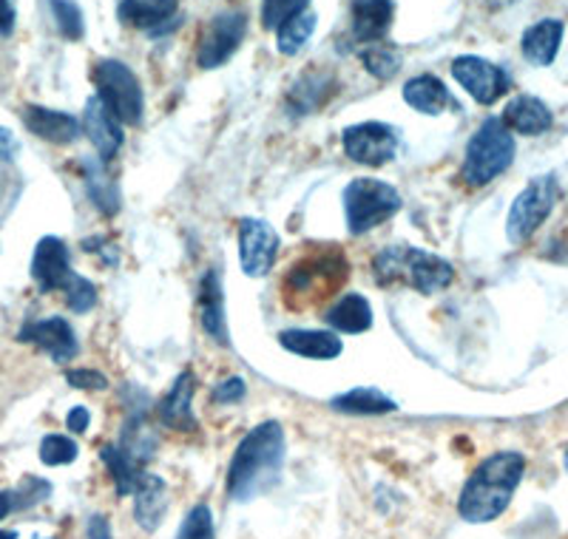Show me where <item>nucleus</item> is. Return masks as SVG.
<instances>
[{
  "label": "nucleus",
  "mask_w": 568,
  "mask_h": 539,
  "mask_svg": "<svg viewBox=\"0 0 568 539\" xmlns=\"http://www.w3.org/2000/svg\"><path fill=\"white\" fill-rule=\"evenodd\" d=\"M49 491H52V486H49L45 480H38V477H27V480H23V486H20L18 508L38 506L40 500H45V497H49Z\"/></svg>",
  "instance_id": "4c0bfd02"
},
{
  "label": "nucleus",
  "mask_w": 568,
  "mask_h": 539,
  "mask_svg": "<svg viewBox=\"0 0 568 539\" xmlns=\"http://www.w3.org/2000/svg\"><path fill=\"white\" fill-rule=\"evenodd\" d=\"M404 100L415 111H420V114L438 116L449 105V91L433 74H420V78H413L404 85Z\"/></svg>",
  "instance_id": "a878e982"
},
{
  "label": "nucleus",
  "mask_w": 568,
  "mask_h": 539,
  "mask_svg": "<svg viewBox=\"0 0 568 539\" xmlns=\"http://www.w3.org/2000/svg\"><path fill=\"white\" fill-rule=\"evenodd\" d=\"M562 469H566V475H568V446H566V451H562Z\"/></svg>",
  "instance_id": "09e8293b"
},
{
  "label": "nucleus",
  "mask_w": 568,
  "mask_h": 539,
  "mask_svg": "<svg viewBox=\"0 0 568 539\" xmlns=\"http://www.w3.org/2000/svg\"><path fill=\"white\" fill-rule=\"evenodd\" d=\"M327 324L338 333H347V335H358V333H367L373 327V307L364 296L358 293H347V296L338 298L333 307L327 309Z\"/></svg>",
  "instance_id": "b1692460"
},
{
  "label": "nucleus",
  "mask_w": 568,
  "mask_h": 539,
  "mask_svg": "<svg viewBox=\"0 0 568 539\" xmlns=\"http://www.w3.org/2000/svg\"><path fill=\"white\" fill-rule=\"evenodd\" d=\"M20 340H29L34 347L43 349L45 355H52L58 364H65L78 355V338H74V329L69 327L65 318H45V322L29 324Z\"/></svg>",
  "instance_id": "2eb2a0df"
},
{
  "label": "nucleus",
  "mask_w": 568,
  "mask_h": 539,
  "mask_svg": "<svg viewBox=\"0 0 568 539\" xmlns=\"http://www.w3.org/2000/svg\"><path fill=\"white\" fill-rule=\"evenodd\" d=\"M40 460L45 466H65V462L78 460V444L65 435H49L40 444Z\"/></svg>",
  "instance_id": "72a5a7b5"
},
{
  "label": "nucleus",
  "mask_w": 568,
  "mask_h": 539,
  "mask_svg": "<svg viewBox=\"0 0 568 539\" xmlns=\"http://www.w3.org/2000/svg\"><path fill=\"white\" fill-rule=\"evenodd\" d=\"M23 122L34 136L45 142H54V145H65V142H74L80 134V122L71 114L52 109H40V105H27L23 111Z\"/></svg>",
  "instance_id": "412c9836"
},
{
  "label": "nucleus",
  "mask_w": 568,
  "mask_h": 539,
  "mask_svg": "<svg viewBox=\"0 0 568 539\" xmlns=\"http://www.w3.org/2000/svg\"><path fill=\"white\" fill-rule=\"evenodd\" d=\"M284 466V429L276 420L258 424L247 431L233 451L227 469V497L247 502L262 497L278 482Z\"/></svg>",
  "instance_id": "f257e3e1"
},
{
  "label": "nucleus",
  "mask_w": 568,
  "mask_h": 539,
  "mask_svg": "<svg viewBox=\"0 0 568 539\" xmlns=\"http://www.w3.org/2000/svg\"><path fill=\"white\" fill-rule=\"evenodd\" d=\"M85 533H89V539H111L109 517H103V513H98V517H91L89 528H85Z\"/></svg>",
  "instance_id": "a19ab883"
},
{
  "label": "nucleus",
  "mask_w": 568,
  "mask_h": 539,
  "mask_svg": "<svg viewBox=\"0 0 568 539\" xmlns=\"http://www.w3.org/2000/svg\"><path fill=\"white\" fill-rule=\"evenodd\" d=\"M194 373H182L180 378L174 380L171 391L162 398L160 404V420L169 429L174 431H194L196 429V420H194Z\"/></svg>",
  "instance_id": "a211bd4d"
},
{
  "label": "nucleus",
  "mask_w": 568,
  "mask_h": 539,
  "mask_svg": "<svg viewBox=\"0 0 568 539\" xmlns=\"http://www.w3.org/2000/svg\"><path fill=\"white\" fill-rule=\"evenodd\" d=\"M344 154L358 165H387L398 154V131L387 122H358L349 125L342 136Z\"/></svg>",
  "instance_id": "1a4fd4ad"
},
{
  "label": "nucleus",
  "mask_w": 568,
  "mask_h": 539,
  "mask_svg": "<svg viewBox=\"0 0 568 539\" xmlns=\"http://www.w3.org/2000/svg\"><path fill=\"white\" fill-rule=\"evenodd\" d=\"M557 196H560V187H557L555 176H537L517 193V200L509 207V218H506L509 242H529L540 231L542 222L549 218V213L555 211Z\"/></svg>",
  "instance_id": "6e6552de"
},
{
  "label": "nucleus",
  "mask_w": 568,
  "mask_h": 539,
  "mask_svg": "<svg viewBox=\"0 0 568 539\" xmlns=\"http://www.w3.org/2000/svg\"><path fill=\"white\" fill-rule=\"evenodd\" d=\"M52 3L54 20H58V29L63 38L69 40H80L83 38L85 27H83V12L74 0H49Z\"/></svg>",
  "instance_id": "2f4dec72"
},
{
  "label": "nucleus",
  "mask_w": 568,
  "mask_h": 539,
  "mask_svg": "<svg viewBox=\"0 0 568 539\" xmlns=\"http://www.w3.org/2000/svg\"><path fill=\"white\" fill-rule=\"evenodd\" d=\"M329 406L336 411H344V415H389V411L398 409L393 398H387L378 389H367V386L336 395V398L329 400Z\"/></svg>",
  "instance_id": "bb28decb"
},
{
  "label": "nucleus",
  "mask_w": 568,
  "mask_h": 539,
  "mask_svg": "<svg viewBox=\"0 0 568 539\" xmlns=\"http://www.w3.org/2000/svg\"><path fill=\"white\" fill-rule=\"evenodd\" d=\"M500 120L506 122V129L515 131V134H524V136H540L551 129V116L549 105L537 100L531 94H520L515 96L509 105H506L504 116Z\"/></svg>",
  "instance_id": "dca6fc26"
},
{
  "label": "nucleus",
  "mask_w": 568,
  "mask_h": 539,
  "mask_svg": "<svg viewBox=\"0 0 568 539\" xmlns=\"http://www.w3.org/2000/svg\"><path fill=\"white\" fill-rule=\"evenodd\" d=\"M169 508V488L156 475H142L134 488V517L142 531L154 533Z\"/></svg>",
  "instance_id": "6ab92c4d"
},
{
  "label": "nucleus",
  "mask_w": 568,
  "mask_h": 539,
  "mask_svg": "<svg viewBox=\"0 0 568 539\" xmlns=\"http://www.w3.org/2000/svg\"><path fill=\"white\" fill-rule=\"evenodd\" d=\"M313 29H316V14L313 12H302L296 14L293 20H287L284 27L276 29V49L287 58L298 54L304 49V43L311 40Z\"/></svg>",
  "instance_id": "c85d7f7f"
},
{
  "label": "nucleus",
  "mask_w": 568,
  "mask_h": 539,
  "mask_svg": "<svg viewBox=\"0 0 568 539\" xmlns=\"http://www.w3.org/2000/svg\"><path fill=\"white\" fill-rule=\"evenodd\" d=\"M65 380H69L71 386H78V389H105V386H109L105 375L94 373V369H71V373L65 375Z\"/></svg>",
  "instance_id": "58836bf2"
},
{
  "label": "nucleus",
  "mask_w": 568,
  "mask_h": 539,
  "mask_svg": "<svg viewBox=\"0 0 568 539\" xmlns=\"http://www.w3.org/2000/svg\"><path fill=\"white\" fill-rule=\"evenodd\" d=\"M278 344H282L287 353L316 360L338 358L344 349L342 338H338L336 333H324V329H284V333L278 335Z\"/></svg>",
  "instance_id": "aec40b11"
},
{
  "label": "nucleus",
  "mask_w": 568,
  "mask_h": 539,
  "mask_svg": "<svg viewBox=\"0 0 568 539\" xmlns=\"http://www.w3.org/2000/svg\"><path fill=\"white\" fill-rule=\"evenodd\" d=\"M349 14H353V38L358 43H375L393 27L395 7L393 0H353Z\"/></svg>",
  "instance_id": "f3484780"
},
{
  "label": "nucleus",
  "mask_w": 568,
  "mask_h": 539,
  "mask_svg": "<svg viewBox=\"0 0 568 539\" xmlns=\"http://www.w3.org/2000/svg\"><path fill=\"white\" fill-rule=\"evenodd\" d=\"M63 293H65V304H69L74 313H89V309L98 304V287H94L89 278L74 276V273H71L69 282H65Z\"/></svg>",
  "instance_id": "f704fd0d"
},
{
  "label": "nucleus",
  "mask_w": 568,
  "mask_h": 539,
  "mask_svg": "<svg viewBox=\"0 0 568 539\" xmlns=\"http://www.w3.org/2000/svg\"><path fill=\"white\" fill-rule=\"evenodd\" d=\"M0 539H18V533H14V531H0Z\"/></svg>",
  "instance_id": "de8ad7c7"
},
{
  "label": "nucleus",
  "mask_w": 568,
  "mask_h": 539,
  "mask_svg": "<svg viewBox=\"0 0 568 539\" xmlns=\"http://www.w3.org/2000/svg\"><path fill=\"white\" fill-rule=\"evenodd\" d=\"M278 233L262 218H245L240 225V258L245 276L265 278L276 264Z\"/></svg>",
  "instance_id": "f8f14e48"
},
{
  "label": "nucleus",
  "mask_w": 568,
  "mask_h": 539,
  "mask_svg": "<svg viewBox=\"0 0 568 539\" xmlns=\"http://www.w3.org/2000/svg\"><path fill=\"white\" fill-rule=\"evenodd\" d=\"M94 83H98V96L109 105L111 114L125 125H140L142 122V89L134 71L120 60H100L94 65Z\"/></svg>",
  "instance_id": "0eeeda50"
},
{
  "label": "nucleus",
  "mask_w": 568,
  "mask_h": 539,
  "mask_svg": "<svg viewBox=\"0 0 568 539\" xmlns=\"http://www.w3.org/2000/svg\"><path fill=\"white\" fill-rule=\"evenodd\" d=\"M83 129L89 134L91 145L98 149V154L103 160H114L116 151L123 149V129H120V120L109 111V105L100 100V96H91L85 103L83 114Z\"/></svg>",
  "instance_id": "4468645a"
},
{
  "label": "nucleus",
  "mask_w": 568,
  "mask_h": 539,
  "mask_svg": "<svg viewBox=\"0 0 568 539\" xmlns=\"http://www.w3.org/2000/svg\"><path fill=\"white\" fill-rule=\"evenodd\" d=\"M362 60H364V69L378 80H393L400 69V54L393 52L389 45L369 43V49H364Z\"/></svg>",
  "instance_id": "7c9ffc66"
},
{
  "label": "nucleus",
  "mask_w": 568,
  "mask_h": 539,
  "mask_svg": "<svg viewBox=\"0 0 568 539\" xmlns=\"http://www.w3.org/2000/svg\"><path fill=\"white\" fill-rule=\"evenodd\" d=\"M307 3H311V0H265L262 23H265V29L284 27V23L296 18V14L307 12Z\"/></svg>",
  "instance_id": "c9c22d12"
},
{
  "label": "nucleus",
  "mask_w": 568,
  "mask_h": 539,
  "mask_svg": "<svg viewBox=\"0 0 568 539\" xmlns=\"http://www.w3.org/2000/svg\"><path fill=\"white\" fill-rule=\"evenodd\" d=\"M400 211V193L382 180H353L344 191V213H347L349 233L375 231Z\"/></svg>",
  "instance_id": "423d86ee"
},
{
  "label": "nucleus",
  "mask_w": 568,
  "mask_h": 539,
  "mask_svg": "<svg viewBox=\"0 0 568 539\" xmlns=\"http://www.w3.org/2000/svg\"><path fill=\"white\" fill-rule=\"evenodd\" d=\"M100 457H103L105 469L111 471V480H114L116 486V495H134L136 482H140L142 471H140V462L131 460L129 455H125L120 446H103V451H100Z\"/></svg>",
  "instance_id": "cd10ccee"
},
{
  "label": "nucleus",
  "mask_w": 568,
  "mask_h": 539,
  "mask_svg": "<svg viewBox=\"0 0 568 539\" xmlns=\"http://www.w3.org/2000/svg\"><path fill=\"white\" fill-rule=\"evenodd\" d=\"M14 151H18V140L9 129H0V160H12Z\"/></svg>",
  "instance_id": "c03bdc74"
},
{
  "label": "nucleus",
  "mask_w": 568,
  "mask_h": 539,
  "mask_svg": "<svg viewBox=\"0 0 568 539\" xmlns=\"http://www.w3.org/2000/svg\"><path fill=\"white\" fill-rule=\"evenodd\" d=\"M562 43V23L555 18H546L524 34V58L531 65H551Z\"/></svg>",
  "instance_id": "5701e85b"
},
{
  "label": "nucleus",
  "mask_w": 568,
  "mask_h": 539,
  "mask_svg": "<svg viewBox=\"0 0 568 539\" xmlns=\"http://www.w3.org/2000/svg\"><path fill=\"white\" fill-rule=\"evenodd\" d=\"M14 506H18V500H14L12 491H0V520H3Z\"/></svg>",
  "instance_id": "a18cd8bd"
},
{
  "label": "nucleus",
  "mask_w": 568,
  "mask_h": 539,
  "mask_svg": "<svg viewBox=\"0 0 568 539\" xmlns=\"http://www.w3.org/2000/svg\"><path fill=\"white\" fill-rule=\"evenodd\" d=\"M65 424H69L71 431H85L91 424V415L89 409H83V406H74V409L69 411V418H65Z\"/></svg>",
  "instance_id": "37998d69"
},
{
  "label": "nucleus",
  "mask_w": 568,
  "mask_h": 539,
  "mask_svg": "<svg viewBox=\"0 0 568 539\" xmlns=\"http://www.w3.org/2000/svg\"><path fill=\"white\" fill-rule=\"evenodd\" d=\"M484 3L491 9H504V7H509V3H515V0H484Z\"/></svg>",
  "instance_id": "49530a36"
},
{
  "label": "nucleus",
  "mask_w": 568,
  "mask_h": 539,
  "mask_svg": "<svg viewBox=\"0 0 568 539\" xmlns=\"http://www.w3.org/2000/svg\"><path fill=\"white\" fill-rule=\"evenodd\" d=\"M120 449H123L125 455L136 462L151 460V457H154V449H156L154 431L142 424V418L129 420V426H125V431H123V440H120Z\"/></svg>",
  "instance_id": "c756f323"
},
{
  "label": "nucleus",
  "mask_w": 568,
  "mask_h": 539,
  "mask_svg": "<svg viewBox=\"0 0 568 539\" xmlns=\"http://www.w3.org/2000/svg\"><path fill=\"white\" fill-rule=\"evenodd\" d=\"M69 276H71L69 247H65L58 236L40 238L32 258V278L38 282V287L45 289V293L63 289L65 282H69Z\"/></svg>",
  "instance_id": "ddd939ff"
},
{
  "label": "nucleus",
  "mask_w": 568,
  "mask_h": 539,
  "mask_svg": "<svg viewBox=\"0 0 568 539\" xmlns=\"http://www.w3.org/2000/svg\"><path fill=\"white\" fill-rule=\"evenodd\" d=\"M515 160V136L506 129L504 120H486L475 136L466 145V160L460 167V176H464L466 185L484 187L491 180L504 174L506 167Z\"/></svg>",
  "instance_id": "39448f33"
},
{
  "label": "nucleus",
  "mask_w": 568,
  "mask_h": 539,
  "mask_svg": "<svg viewBox=\"0 0 568 539\" xmlns=\"http://www.w3.org/2000/svg\"><path fill=\"white\" fill-rule=\"evenodd\" d=\"M349 278V262L336 247H322L296 258L282 278V302L287 309L307 313L336 298Z\"/></svg>",
  "instance_id": "7ed1b4c3"
},
{
  "label": "nucleus",
  "mask_w": 568,
  "mask_h": 539,
  "mask_svg": "<svg viewBox=\"0 0 568 539\" xmlns=\"http://www.w3.org/2000/svg\"><path fill=\"white\" fill-rule=\"evenodd\" d=\"M245 398V380L242 378H227L213 389V400L216 404H233V400Z\"/></svg>",
  "instance_id": "ea45409f"
},
{
  "label": "nucleus",
  "mask_w": 568,
  "mask_h": 539,
  "mask_svg": "<svg viewBox=\"0 0 568 539\" xmlns=\"http://www.w3.org/2000/svg\"><path fill=\"white\" fill-rule=\"evenodd\" d=\"M375 276L382 284L407 282L424 296H435L440 289L453 284L455 270L446 258L435 256V253L418 251V247H407V244H395V247H384L375 258Z\"/></svg>",
  "instance_id": "20e7f679"
},
{
  "label": "nucleus",
  "mask_w": 568,
  "mask_h": 539,
  "mask_svg": "<svg viewBox=\"0 0 568 539\" xmlns=\"http://www.w3.org/2000/svg\"><path fill=\"white\" fill-rule=\"evenodd\" d=\"M89 193L94 205L103 213H116V207H120V196H116L114 185L100 171H91L89 174Z\"/></svg>",
  "instance_id": "e433bc0d"
},
{
  "label": "nucleus",
  "mask_w": 568,
  "mask_h": 539,
  "mask_svg": "<svg viewBox=\"0 0 568 539\" xmlns=\"http://www.w3.org/2000/svg\"><path fill=\"white\" fill-rule=\"evenodd\" d=\"M176 539H213V511L205 502H200V506L185 513Z\"/></svg>",
  "instance_id": "473e14b6"
},
{
  "label": "nucleus",
  "mask_w": 568,
  "mask_h": 539,
  "mask_svg": "<svg viewBox=\"0 0 568 539\" xmlns=\"http://www.w3.org/2000/svg\"><path fill=\"white\" fill-rule=\"evenodd\" d=\"M526 475V457L520 451H495L471 471L458 497L460 520L471 526L497 520L509 508L517 486Z\"/></svg>",
  "instance_id": "f03ea898"
},
{
  "label": "nucleus",
  "mask_w": 568,
  "mask_h": 539,
  "mask_svg": "<svg viewBox=\"0 0 568 539\" xmlns=\"http://www.w3.org/2000/svg\"><path fill=\"white\" fill-rule=\"evenodd\" d=\"M247 32V14L245 12H222L211 20L200 38L196 49V63L202 69H220L222 63L236 54Z\"/></svg>",
  "instance_id": "9d476101"
},
{
  "label": "nucleus",
  "mask_w": 568,
  "mask_h": 539,
  "mask_svg": "<svg viewBox=\"0 0 568 539\" xmlns=\"http://www.w3.org/2000/svg\"><path fill=\"white\" fill-rule=\"evenodd\" d=\"M14 3L12 0H0V34H12L14 32Z\"/></svg>",
  "instance_id": "79ce46f5"
},
{
  "label": "nucleus",
  "mask_w": 568,
  "mask_h": 539,
  "mask_svg": "<svg viewBox=\"0 0 568 539\" xmlns=\"http://www.w3.org/2000/svg\"><path fill=\"white\" fill-rule=\"evenodd\" d=\"M180 0H120L116 14L134 29H156L174 18Z\"/></svg>",
  "instance_id": "393cba45"
},
{
  "label": "nucleus",
  "mask_w": 568,
  "mask_h": 539,
  "mask_svg": "<svg viewBox=\"0 0 568 539\" xmlns=\"http://www.w3.org/2000/svg\"><path fill=\"white\" fill-rule=\"evenodd\" d=\"M200 322L207 338H213L220 347H227V318H225V296H222L220 276L205 273L200 284Z\"/></svg>",
  "instance_id": "4be33fe9"
},
{
  "label": "nucleus",
  "mask_w": 568,
  "mask_h": 539,
  "mask_svg": "<svg viewBox=\"0 0 568 539\" xmlns=\"http://www.w3.org/2000/svg\"><path fill=\"white\" fill-rule=\"evenodd\" d=\"M453 74L469 91V96H475L484 105L497 103L509 91V74L500 65L489 63L484 58H475V54H464V58L455 60Z\"/></svg>",
  "instance_id": "9b49d317"
}]
</instances>
